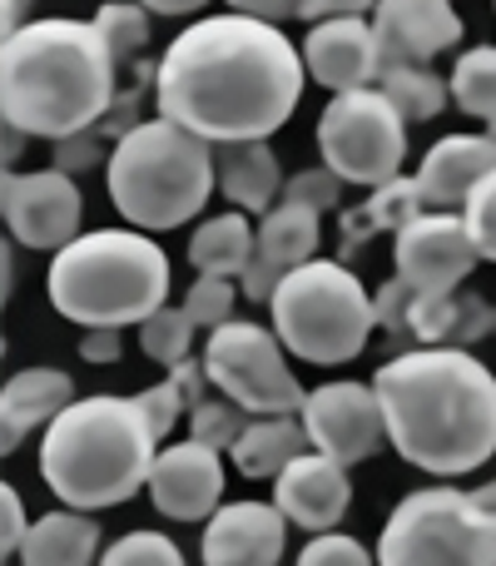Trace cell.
<instances>
[{
	"mask_svg": "<svg viewBox=\"0 0 496 566\" xmlns=\"http://www.w3.org/2000/svg\"><path fill=\"white\" fill-rule=\"evenodd\" d=\"M219 189L244 214H268L283 205V169L268 139H244V145H219Z\"/></svg>",
	"mask_w": 496,
	"mask_h": 566,
	"instance_id": "obj_22",
	"label": "cell"
},
{
	"mask_svg": "<svg viewBox=\"0 0 496 566\" xmlns=\"http://www.w3.org/2000/svg\"><path fill=\"white\" fill-rule=\"evenodd\" d=\"M318 149L333 175H342L348 185L378 189L402 175L408 119L382 90H342L328 99L318 119Z\"/></svg>",
	"mask_w": 496,
	"mask_h": 566,
	"instance_id": "obj_9",
	"label": "cell"
},
{
	"mask_svg": "<svg viewBox=\"0 0 496 566\" xmlns=\"http://www.w3.org/2000/svg\"><path fill=\"white\" fill-rule=\"evenodd\" d=\"M25 10H30V0H0V15H6V40H10V35H20V30L30 25Z\"/></svg>",
	"mask_w": 496,
	"mask_h": 566,
	"instance_id": "obj_47",
	"label": "cell"
},
{
	"mask_svg": "<svg viewBox=\"0 0 496 566\" xmlns=\"http://www.w3.org/2000/svg\"><path fill=\"white\" fill-rule=\"evenodd\" d=\"M368 10H378V0H298V15L308 20V25H318V20H342V15H368Z\"/></svg>",
	"mask_w": 496,
	"mask_h": 566,
	"instance_id": "obj_42",
	"label": "cell"
},
{
	"mask_svg": "<svg viewBox=\"0 0 496 566\" xmlns=\"http://www.w3.org/2000/svg\"><path fill=\"white\" fill-rule=\"evenodd\" d=\"M298 418L313 438V452L342 462V468L368 462L388 448V418H382L378 388H368V382H323L308 392Z\"/></svg>",
	"mask_w": 496,
	"mask_h": 566,
	"instance_id": "obj_11",
	"label": "cell"
},
{
	"mask_svg": "<svg viewBox=\"0 0 496 566\" xmlns=\"http://www.w3.org/2000/svg\"><path fill=\"white\" fill-rule=\"evenodd\" d=\"M303 65L318 85H328L333 95L342 90H368L382 80V45L378 30L362 15H342V20H318L303 35Z\"/></svg>",
	"mask_w": 496,
	"mask_h": 566,
	"instance_id": "obj_16",
	"label": "cell"
},
{
	"mask_svg": "<svg viewBox=\"0 0 496 566\" xmlns=\"http://www.w3.org/2000/svg\"><path fill=\"white\" fill-rule=\"evenodd\" d=\"M50 303L80 328L145 323L169 303V254L145 229H95L50 264Z\"/></svg>",
	"mask_w": 496,
	"mask_h": 566,
	"instance_id": "obj_5",
	"label": "cell"
},
{
	"mask_svg": "<svg viewBox=\"0 0 496 566\" xmlns=\"http://www.w3.org/2000/svg\"><path fill=\"white\" fill-rule=\"evenodd\" d=\"M109 199L135 229H179L209 205L219 185V149L175 119H145L109 149Z\"/></svg>",
	"mask_w": 496,
	"mask_h": 566,
	"instance_id": "obj_6",
	"label": "cell"
},
{
	"mask_svg": "<svg viewBox=\"0 0 496 566\" xmlns=\"http://www.w3.org/2000/svg\"><path fill=\"white\" fill-rule=\"evenodd\" d=\"M95 30L115 50V60H135L149 45V10L139 0H105L95 15Z\"/></svg>",
	"mask_w": 496,
	"mask_h": 566,
	"instance_id": "obj_31",
	"label": "cell"
},
{
	"mask_svg": "<svg viewBox=\"0 0 496 566\" xmlns=\"http://www.w3.org/2000/svg\"><path fill=\"white\" fill-rule=\"evenodd\" d=\"M135 125H145L139 119V90H129V95H115V105H109V115L99 119V135H115V139H125Z\"/></svg>",
	"mask_w": 496,
	"mask_h": 566,
	"instance_id": "obj_43",
	"label": "cell"
},
{
	"mask_svg": "<svg viewBox=\"0 0 496 566\" xmlns=\"http://www.w3.org/2000/svg\"><path fill=\"white\" fill-rule=\"evenodd\" d=\"M372 30L382 45V70L432 65L442 50L462 40V15L452 10V0H378Z\"/></svg>",
	"mask_w": 496,
	"mask_h": 566,
	"instance_id": "obj_15",
	"label": "cell"
},
{
	"mask_svg": "<svg viewBox=\"0 0 496 566\" xmlns=\"http://www.w3.org/2000/svg\"><path fill=\"white\" fill-rule=\"evenodd\" d=\"M0 517H6V527H0V552H20V542H25L30 522H25V502H20L15 488H0Z\"/></svg>",
	"mask_w": 496,
	"mask_h": 566,
	"instance_id": "obj_41",
	"label": "cell"
},
{
	"mask_svg": "<svg viewBox=\"0 0 496 566\" xmlns=\"http://www.w3.org/2000/svg\"><path fill=\"white\" fill-rule=\"evenodd\" d=\"M428 214V199H422L418 179H388V185L372 189L368 209H362V219H368V229H392V234H402V229L412 224V219Z\"/></svg>",
	"mask_w": 496,
	"mask_h": 566,
	"instance_id": "obj_30",
	"label": "cell"
},
{
	"mask_svg": "<svg viewBox=\"0 0 496 566\" xmlns=\"http://www.w3.org/2000/svg\"><path fill=\"white\" fill-rule=\"evenodd\" d=\"M318 214L303 205H288L283 199L278 209H268L258 224V254H253V264L244 269V293L249 303H268L273 289L283 283V274H293V269H303L313 254H318Z\"/></svg>",
	"mask_w": 496,
	"mask_h": 566,
	"instance_id": "obj_18",
	"label": "cell"
},
{
	"mask_svg": "<svg viewBox=\"0 0 496 566\" xmlns=\"http://www.w3.org/2000/svg\"><path fill=\"white\" fill-rule=\"evenodd\" d=\"M496 165V135H447L422 155L418 165V189L428 199V209H452V205H467L472 189L492 175Z\"/></svg>",
	"mask_w": 496,
	"mask_h": 566,
	"instance_id": "obj_20",
	"label": "cell"
},
{
	"mask_svg": "<svg viewBox=\"0 0 496 566\" xmlns=\"http://www.w3.org/2000/svg\"><path fill=\"white\" fill-rule=\"evenodd\" d=\"M313 448L308 428H303V418H249L244 438L229 448V458H234V468L244 472V478H278L283 468H288L293 458H303V452Z\"/></svg>",
	"mask_w": 496,
	"mask_h": 566,
	"instance_id": "obj_25",
	"label": "cell"
},
{
	"mask_svg": "<svg viewBox=\"0 0 496 566\" xmlns=\"http://www.w3.org/2000/svg\"><path fill=\"white\" fill-rule=\"evenodd\" d=\"M412 333L428 348H467V343L496 333V303H482L477 293H418L412 303Z\"/></svg>",
	"mask_w": 496,
	"mask_h": 566,
	"instance_id": "obj_23",
	"label": "cell"
},
{
	"mask_svg": "<svg viewBox=\"0 0 496 566\" xmlns=\"http://www.w3.org/2000/svg\"><path fill=\"white\" fill-rule=\"evenodd\" d=\"M412 303H418V293H412V283H408V279L382 283V293L372 298V308H378V323L392 333V338L412 333Z\"/></svg>",
	"mask_w": 496,
	"mask_h": 566,
	"instance_id": "obj_38",
	"label": "cell"
},
{
	"mask_svg": "<svg viewBox=\"0 0 496 566\" xmlns=\"http://www.w3.org/2000/svg\"><path fill=\"white\" fill-rule=\"evenodd\" d=\"M95 165H109V159H105V135H99V129L55 139V169H65V175H80V169H95Z\"/></svg>",
	"mask_w": 496,
	"mask_h": 566,
	"instance_id": "obj_40",
	"label": "cell"
},
{
	"mask_svg": "<svg viewBox=\"0 0 496 566\" xmlns=\"http://www.w3.org/2000/svg\"><path fill=\"white\" fill-rule=\"evenodd\" d=\"M80 199L75 175L65 169H35V175H6L0 189V214H6L10 234L25 249H65L80 239Z\"/></svg>",
	"mask_w": 496,
	"mask_h": 566,
	"instance_id": "obj_13",
	"label": "cell"
},
{
	"mask_svg": "<svg viewBox=\"0 0 496 566\" xmlns=\"http://www.w3.org/2000/svg\"><path fill=\"white\" fill-rule=\"evenodd\" d=\"M258 254V229H249L244 209L234 214H214L194 229L189 239V264L199 274H219V279H244V269Z\"/></svg>",
	"mask_w": 496,
	"mask_h": 566,
	"instance_id": "obj_26",
	"label": "cell"
},
{
	"mask_svg": "<svg viewBox=\"0 0 496 566\" xmlns=\"http://www.w3.org/2000/svg\"><path fill=\"white\" fill-rule=\"evenodd\" d=\"M244 428H249V412L239 408L234 398H204L199 408H189V438L214 452L234 448V442L244 438Z\"/></svg>",
	"mask_w": 496,
	"mask_h": 566,
	"instance_id": "obj_32",
	"label": "cell"
},
{
	"mask_svg": "<svg viewBox=\"0 0 496 566\" xmlns=\"http://www.w3.org/2000/svg\"><path fill=\"white\" fill-rule=\"evenodd\" d=\"M234 298H239L234 279L199 274V283L189 289V298H184V313H189V318H194L204 333H214V328H224V323H234Z\"/></svg>",
	"mask_w": 496,
	"mask_h": 566,
	"instance_id": "obj_34",
	"label": "cell"
},
{
	"mask_svg": "<svg viewBox=\"0 0 496 566\" xmlns=\"http://www.w3.org/2000/svg\"><path fill=\"white\" fill-rule=\"evenodd\" d=\"M169 378L179 382V392H184L189 408H199V402L209 398V368H204V358H184V363H175V368H169Z\"/></svg>",
	"mask_w": 496,
	"mask_h": 566,
	"instance_id": "obj_44",
	"label": "cell"
},
{
	"mask_svg": "<svg viewBox=\"0 0 496 566\" xmlns=\"http://www.w3.org/2000/svg\"><path fill=\"white\" fill-rule=\"evenodd\" d=\"M288 517L268 502H229L209 517L204 566H278Z\"/></svg>",
	"mask_w": 496,
	"mask_h": 566,
	"instance_id": "obj_19",
	"label": "cell"
},
{
	"mask_svg": "<svg viewBox=\"0 0 496 566\" xmlns=\"http://www.w3.org/2000/svg\"><path fill=\"white\" fill-rule=\"evenodd\" d=\"M119 348H125V343H119V328H85V338H80V358L99 363V368H105V363H119Z\"/></svg>",
	"mask_w": 496,
	"mask_h": 566,
	"instance_id": "obj_45",
	"label": "cell"
},
{
	"mask_svg": "<svg viewBox=\"0 0 496 566\" xmlns=\"http://www.w3.org/2000/svg\"><path fill=\"white\" fill-rule=\"evenodd\" d=\"M149 497H155V507L169 522L214 517L219 497H224V462H219V452L194 438L165 448L155 458V472H149Z\"/></svg>",
	"mask_w": 496,
	"mask_h": 566,
	"instance_id": "obj_14",
	"label": "cell"
},
{
	"mask_svg": "<svg viewBox=\"0 0 496 566\" xmlns=\"http://www.w3.org/2000/svg\"><path fill=\"white\" fill-rule=\"evenodd\" d=\"M378 90L402 109V119H432L447 105L452 80H442L437 70H428V65H388Z\"/></svg>",
	"mask_w": 496,
	"mask_h": 566,
	"instance_id": "obj_27",
	"label": "cell"
},
{
	"mask_svg": "<svg viewBox=\"0 0 496 566\" xmlns=\"http://www.w3.org/2000/svg\"><path fill=\"white\" fill-rule=\"evenodd\" d=\"M115 65L85 20H30L0 50V115L30 139L85 135L115 105Z\"/></svg>",
	"mask_w": 496,
	"mask_h": 566,
	"instance_id": "obj_3",
	"label": "cell"
},
{
	"mask_svg": "<svg viewBox=\"0 0 496 566\" xmlns=\"http://www.w3.org/2000/svg\"><path fill=\"white\" fill-rule=\"evenodd\" d=\"M75 402V378L60 368H25L0 392V452H15L40 422H55Z\"/></svg>",
	"mask_w": 496,
	"mask_h": 566,
	"instance_id": "obj_21",
	"label": "cell"
},
{
	"mask_svg": "<svg viewBox=\"0 0 496 566\" xmlns=\"http://www.w3.org/2000/svg\"><path fill=\"white\" fill-rule=\"evenodd\" d=\"M303 50L253 15H209L169 40L155 65V105L209 145L268 139L303 99Z\"/></svg>",
	"mask_w": 496,
	"mask_h": 566,
	"instance_id": "obj_1",
	"label": "cell"
},
{
	"mask_svg": "<svg viewBox=\"0 0 496 566\" xmlns=\"http://www.w3.org/2000/svg\"><path fill=\"white\" fill-rule=\"evenodd\" d=\"M352 502V482H348V468L323 452H303L293 458L288 468L273 478V507L303 532H333L342 522Z\"/></svg>",
	"mask_w": 496,
	"mask_h": 566,
	"instance_id": "obj_17",
	"label": "cell"
},
{
	"mask_svg": "<svg viewBox=\"0 0 496 566\" xmlns=\"http://www.w3.org/2000/svg\"><path fill=\"white\" fill-rule=\"evenodd\" d=\"M99 552V522L85 512H45L30 522L25 542H20V566H89Z\"/></svg>",
	"mask_w": 496,
	"mask_h": 566,
	"instance_id": "obj_24",
	"label": "cell"
},
{
	"mask_svg": "<svg viewBox=\"0 0 496 566\" xmlns=\"http://www.w3.org/2000/svg\"><path fill=\"white\" fill-rule=\"evenodd\" d=\"M224 6H234L239 15H253V20H268V25H278V20L298 15V0H224Z\"/></svg>",
	"mask_w": 496,
	"mask_h": 566,
	"instance_id": "obj_46",
	"label": "cell"
},
{
	"mask_svg": "<svg viewBox=\"0 0 496 566\" xmlns=\"http://www.w3.org/2000/svg\"><path fill=\"white\" fill-rule=\"evenodd\" d=\"M477 502H482L487 512H496V478L487 482V488H477Z\"/></svg>",
	"mask_w": 496,
	"mask_h": 566,
	"instance_id": "obj_49",
	"label": "cell"
},
{
	"mask_svg": "<svg viewBox=\"0 0 496 566\" xmlns=\"http://www.w3.org/2000/svg\"><path fill=\"white\" fill-rule=\"evenodd\" d=\"M139 408H145L149 428H155V438H169V428L179 422V412H184V392H179V382H155V388L139 392Z\"/></svg>",
	"mask_w": 496,
	"mask_h": 566,
	"instance_id": "obj_39",
	"label": "cell"
},
{
	"mask_svg": "<svg viewBox=\"0 0 496 566\" xmlns=\"http://www.w3.org/2000/svg\"><path fill=\"white\" fill-rule=\"evenodd\" d=\"M342 185H348V179L333 175L328 165H318V169H303V175H293L288 185H283V199H288V205L313 209V214H328V209L342 199Z\"/></svg>",
	"mask_w": 496,
	"mask_h": 566,
	"instance_id": "obj_35",
	"label": "cell"
},
{
	"mask_svg": "<svg viewBox=\"0 0 496 566\" xmlns=\"http://www.w3.org/2000/svg\"><path fill=\"white\" fill-rule=\"evenodd\" d=\"M477 259H482V249L472 244L467 219L447 214V209H428L392 244L398 279H408L412 293H457L472 279Z\"/></svg>",
	"mask_w": 496,
	"mask_h": 566,
	"instance_id": "obj_12",
	"label": "cell"
},
{
	"mask_svg": "<svg viewBox=\"0 0 496 566\" xmlns=\"http://www.w3.org/2000/svg\"><path fill=\"white\" fill-rule=\"evenodd\" d=\"M388 442L432 478H467L496 452V373L467 348H412L372 373Z\"/></svg>",
	"mask_w": 496,
	"mask_h": 566,
	"instance_id": "obj_2",
	"label": "cell"
},
{
	"mask_svg": "<svg viewBox=\"0 0 496 566\" xmlns=\"http://www.w3.org/2000/svg\"><path fill=\"white\" fill-rule=\"evenodd\" d=\"M452 99H457L462 115L496 125V45L467 50L452 65Z\"/></svg>",
	"mask_w": 496,
	"mask_h": 566,
	"instance_id": "obj_28",
	"label": "cell"
},
{
	"mask_svg": "<svg viewBox=\"0 0 496 566\" xmlns=\"http://www.w3.org/2000/svg\"><path fill=\"white\" fill-rule=\"evenodd\" d=\"M204 368L224 398H234L249 418H293L308 392L283 363V343L263 323H224L204 343Z\"/></svg>",
	"mask_w": 496,
	"mask_h": 566,
	"instance_id": "obj_10",
	"label": "cell"
},
{
	"mask_svg": "<svg viewBox=\"0 0 496 566\" xmlns=\"http://www.w3.org/2000/svg\"><path fill=\"white\" fill-rule=\"evenodd\" d=\"M268 313L283 348L318 368L352 363L368 348L372 323H378L368 289L338 259H308L303 269L283 274L268 298Z\"/></svg>",
	"mask_w": 496,
	"mask_h": 566,
	"instance_id": "obj_7",
	"label": "cell"
},
{
	"mask_svg": "<svg viewBox=\"0 0 496 566\" xmlns=\"http://www.w3.org/2000/svg\"><path fill=\"white\" fill-rule=\"evenodd\" d=\"M145 10H155V15H189V10L209 6V0H139Z\"/></svg>",
	"mask_w": 496,
	"mask_h": 566,
	"instance_id": "obj_48",
	"label": "cell"
},
{
	"mask_svg": "<svg viewBox=\"0 0 496 566\" xmlns=\"http://www.w3.org/2000/svg\"><path fill=\"white\" fill-rule=\"evenodd\" d=\"M378 566H496V512L477 492L422 488L392 507Z\"/></svg>",
	"mask_w": 496,
	"mask_h": 566,
	"instance_id": "obj_8",
	"label": "cell"
},
{
	"mask_svg": "<svg viewBox=\"0 0 496 566\" xmlns=\"http://www.w3.org/2000/svg\"><path fill=\"white\" fill-rule=\"evenodd\" d=\"M462 219H467L472 244L482 249V259H492L496 264V165H492V175L472 189L467 205H462Z\"/></svg>",
	"mask_w": 496,
	"mask_h": 566,
	"instance_id": "obj_36",
	"label": "cell"
},
{
	"mask_svg": "<svg viewBox=\"0 0 496 566\" xmlns=\"http://www.w3.org/2000/svg\"><path fill=\"white\" fill-rule=\"evenodd\" d=\"M99 566H189V562L165 532H129V537L109 542Z\"/></svg>",
	"mask_w": 496,
	"mask_h": 566,
	"instance_id": "obj_33",
	"label": "cell"
},
{
	"mask_svg": "<svg viewBox=\"0 0 496 566\" xmlns=\"http://www.w3.org/2000/svg\"><path fill=\"white\" fill-rule=\"evenodd\" d=\"M155 428H149L139 398H75L40 442V478L65 507L105 512L129 502L139 488H149L155 472Z\"/></svg>",
	"mask_w": 496,
	"mask_h": 566,
	"instance_id": "obj_4",
	"label": "cell"
},
{
	"mask_svg": "<svg viewBox=\"0 0 496 566\" xmlns=\"http://www.w3.org/2000/svg\"><path fill=\"white\" fill-rule=\"evenodd\" d=\"M194 333H199V323L189 318L184 308H169V303H165L159 313H149V318L139 323V348H145V358L175 368V363L189 358V348H194Z\"/></svg>",
	"mask_w": 496,
	"mask_h": 566,
	"instance_id": "obj_29",
	"label": "cell"
},
{
	"mask_svg": "<svg viewBox=\"0 0 496 566\" xmlns=\"http://www.w3.org/2000/svg\"><path fill=\"white\" fill-rule=\"evenodd\" d=\"M378 557H368V547L342 532H318L308 547L298 552V566H372Z\"/></svg>",
	"mask_w": 496,
	"mask_h": 566,
	"instance_id": "obj_37",
	"label": "cell"
}]
</instances>
